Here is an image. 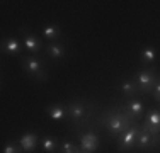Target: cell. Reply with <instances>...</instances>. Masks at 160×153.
<instances>
[{
	"label": "cell",
	"instance_id": "cell-1",
	"mask_svg": "<svg viewBox=\"0 0 160 153\" xmlns=\"http://www.w3.org/2000/svg\"><path fill=\"white\" fill-rule=\"evenodd\" d=\"M97 122H99V126L108 129V133L111 138H119L123 133H126L131 126L138 124L121 106L111 107V109H108L106 112H102L101 117L97 119Z\"/></svg>",
	"mask_w": 160,
	"mask_h": 153
},
{
	"label": "cell",
	"instance_id": "cell-2",
	"mask_svg": "<svg viewBox=\"0 0 160 153\" xmlns=\"http://www.w3.org/2000/svg\"><path fill=\"white\" fill-rule=\"evenodd\" d=\"M96 109H97L96 102L85 101V99H77V101L68 104V119L72 121L75 129L87 128Z\"/></svg>",
	"mask_w": 160,
	"mask_h": 153
},
{
	"label": "cell",
	"instance_id": "cell-3",
	"mask_svg": "<svg viewBox=\"0 0 160 153\" xmlns=\"http://www.w3.org/2000/svg\"><path fill=\"white\" fill-rule=\"evenodd\" d=\"M21 67L24 68V72L28 75L38 78L39 82H44L48 78L43 60L38 58V56H21Z\"/></svg>",
	"mask_w": 160,
	"mask_h": 153
},
{
	"label": "cell",
	"instance_id": "cell-4",
	"mask_svg": "<svg viewBox=\"0 0 160 153\" xmlns=\"http://www.w3.org/2000/svg\"><path fill=\"white\" fill-rule=\"evenodd\" d=\"M158 76L155 73V68H143V70L138 72V76H136V83H138L140 94H153L155 83H157Z\"/></svg>",
	"mask_w": 160,
	"mask_h": 153
},
{
	"label": "cell",
	"instance_id": "cell-5",
	"mask_svg": "<svg viewBox=\"0 0 160 153\" xmlns=\"http://www.w3.org/2000/svg\"><path fill=\"white\" fill-rule=\"evenodd\" d=\"M142 131V126L135 124L128 129L126 133H123L119 138H118V150L119 151H129L133 148H136V140H138V135Z\"/></svg>",
	"mask_w": 160,
	"mask_h": 153
},
{
	"label": "cell",
	"instance_id": "cell-6",
	"mask_svg": "<svg viewBox=\"0 0 160 153\" xmlns=\"http://www.w3.org/2000/svg\"><path fill=\"white\" fill-rule=\"evenodd\" d=\"M78 140H80V150L83 153H96L99 145H101L99 135L96 131H92V129H89L85 133H80Z\"/></svg>",
	"mask_w": 160,
	"mask_h": 153
},
{
	"label": "cell",
	"instance_id": "cell-7",
	"mask_svg": "<svg viewBox=\"0 0 160 153\" xmlns=\"http://www.w3.org/2000/svg\"><path fill=\"white\" fill-rule=\"evenodd\" d=\"M142 128L147 133H150L152 136H158L160 135V111L158 109H152L150 112L147 114Z\"/></svg>",
	"mask_w": 160,
	"mask_h": 153
},
{
	"label": "cell",
	"instance_id": "cell-8",
	"mask_svg": "<svg viewBox=\"0 0 160 153\" xmlns=\"http://www.w3.org/2000/svg\"><path fill=\"white\" fill-rule=\"evenodd\" d=\"M155 146H160V135L158 136H152L150 133H147L142 128L136 140V150H152Z\"/></svg>",
	"mask_w": 160,
	"mask_h": 153
},
{
	"label": "cell",
	"instance_id": "cell-9",
	"mask_svg": "<svg viewBox=\"0 0 160 153\" xmlns=\"http://www.w3.org/2000/svg\"><path fill=\"white\" fill-rule=\"evenodd\" d=\"M22 44H24V48L31 53H39L41 49H43L41 39L34 32H31L29 29H22Z\"/></svg>",
	"mask_w": 160,
	"mask_h": 153
},
{
	"label": "cell",
	"instance_id": "cell-10",
	"mask_svg": "<svg viewBox=\"0 0 160 153\" xmlns=\"http://www.w3.org/2000/svg\"><path fill=\"white\" fill-rule=\"evenodd\" d=\"M121 107H123V109L126 111V112H128L136 122H138V121L143 117L145 106H143L142 101H138V99H129V101H126V104L121 106Z\"/></svg>",
	"mask_w": 160,
	"mask_h": 153
},
{
	"label": "cell",
	"instance_id": "cell-11",
	"mask_svg": "<svg viewBox=\"0 0 160 153\" xmlns=\"http://www.w3.org/2000/svg\"><path fill=\"white\" fill-rule=\"evenodd\" d=\"M21 46H22V41L19 37L10 36V37H5L2 41V51L7 56H17L21 53Z\"/></svg>",
	"mask_w": 160,
	"mask_h": 153
},
{
	"label": "cell",
	"instance_id": "cell-12",
	"mask_svg": "<svg viewBox=\"0 0 160 153\" xmlns=\"http://www.w3.org/2000/svg\"><path fill=\"white\" fill-rule=\"evenodd\" d=\"M38 143H39V136L36 133H24L21 138H19V145L22 146L24 153H32L36 151Z\"/></svg>",
	"mask_w": 160,
	"mask_h": 153
},
{
	"label": "cell",
	"instance_id": "cell-13",
	"mask_svg": "<svg viewBox=\"0 0 160 153\" xmlns=\"http://www.w3.org/2000/svg\"><path fill=\"white\" fill-rule=\"evenodd\" d=\"M119 89H121V94L128 99H135L136 95L140 94V89H138V83H136V78H124L121 80L119 83Z\"/></svg>",
	"mask_w": 160,
	"mask_h": 153
},
{
	"label": "cell",
	"instance_id": "cell-14",
	"mask_svg": "<svg viewBox=\"0 0 160 153\" xmlns=\"http://www.w3.org/2000/svg\"><path fill=\"white\" fill-rule=\"evenodd\" d=\"M46 114L49 119L53 121H62L65 117H68V106L65 104H51L46 107Z\"/></svg>",
	"mask_w": 160,
	"mask_h": 153
},
{
	"label": "cell",
	"instance_id": "cell-15",
	"mask_svg": "<svg viewBox=\"0 0 160 153\" xmlns=\"http://www.w3.org/2000/svg\"><path fill=\"white\" fill-rule=\"evenodd\" d=\"M46 55L49 56L51 60L58 61L67 56V46L63 43H60V41H56V43H49L46 46Z\"/></svg>",
	"mask_w": 160,
	"mask_h": 153
},
{
	"label": "cell",
	"instance_id": "cell-16",
	"mask_svg": "<svg viewBox=\"0 0 160 153\" xmlns=\"http://www.w3.org/2000/svg\"><path fill=\"white\" fill-rule=\"evenodd\" d=\"M43 36L46 37L49 43H56L60 39V36H62V29L56 24H48L43 27Z\"/></svg>",
	"mask_w": 160,
	"mask_h": 153
},
{
	"label": "cell",
	"instance_id": "cell-17",
	"mask_svg": "<svg viewBox=\"0 0 160 153\" xmlns=\"http://www.w3.org/2000/svg\"><path fill=\"white\" fill-rule=\"evenodd\" d=\"M41 148H43L44 153H56V150L60 148L58 141H56L55 136H43V140H41Z\"/></svg>",
	"mask_w": 160,
	"mask_h": 153
},
{
	"label": "cell",
	"instance_id": "cell-18",
	"mask_svg": "<svg viewBox=\"0 0 160 153\" xmlns=\"http://www.w3.org/2000/svg\"><path fill=\"white\" fill-rule=\"evenodd\" d=\"M157 58V51H155L152 46H147V48H143L142 51H140V60H142L143 65H152Z\"/></svg>",
	"mask_w": 160,
	"mask_h": 153
},
{
	"label": "cell",
	"instance_id": "cell-19",
	"mask_svg": "<svg viewBox=\"0 0 160 153\" xmlns=\"http://www.w3.org/2000/svg\"><path fill=\"white\" fill-rule=\"evenodd\" d=\"M2 153H24L19 141H7L2 148Z\"/></svg>",
	"mask_w": 160,
	"mask_h": 153
},
{
	"label": "cell",
	"instance_id": "cell-20",
	"mask_svg": "<svg viewBox=\"0 0 160 153\" xmlns=\"http://www.w3.org/2000/svg\"><path fill=\"white\" fill-rule=\"evenodd\" d=\"M80 151H82L80 146L72 143V141H65V143L60 145V153H80Z\"/></svg>",
	"mask_w": 160,
	"mask_h": 153
},
{
	"label": "cell",
	"instance_id": "cell-21",
	"mask_svg": "<svg viewBox=\"0 0 160 153\" xmlns=\"http://www.w3.org/2000/svg\"><path fill=\"white\" fill-rule=\"evenodd\" d=\"M153 97H155V101H157V102H160V76H158L157 83H155V89H153Z\"/></svg>",
	"mask_w": 160,
	"mask_h": 153
},
{
	"label": "cell",
	"instance_id": "cell-22",
	"mask_svg": "<svg viewBox=\"0 0 160 153\" xmlns=\"http://www.w3.org/2000/svg\"><path fill=\"white\" fill-rule=\"evenodd\" d=\"M80 153H83V151H80Z\"/></svg>",
	"mask_w": 160,
	"mask_h": 153
}]
</instances>
